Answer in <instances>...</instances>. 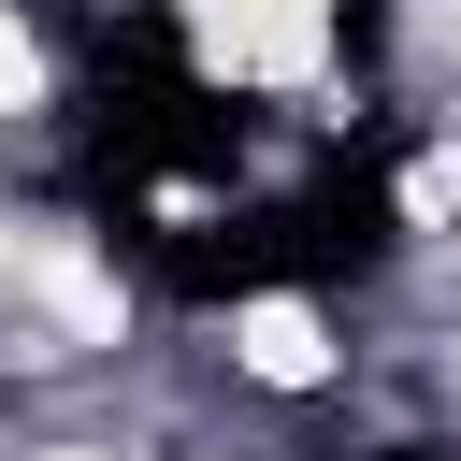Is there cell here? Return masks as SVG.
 Listing matches in <instances>:
<instances>
[{
  "label": "cell",
  "mask_w": 461,
  "mask_h": 461,
  "mask_svg": "<svg viewBox=\"0 0 461 461\" xmlns=\"http://www.w3.org/2000/svg\"><path fill=\"white\" fill-rule=\"evenodd\" d=\"M187 43L230 86H317L331 72V0H187Z\"/></svg>",
  "instance_id": "1"
},
{
  "label": "cell",
  "mask_w": 461,
  "mask_h": 461,
  "mask_svg": "<svg viewBox=\"0 0 461 461\" xmlns=\"http://www.w3.org/2000/svg\"><path fill=\"white\" fill-rule=\"evenodd\" d=\"M230 360H245L259 389H317V375H331V317L274 288V303H245V317H230Z\"/></svg>",
  "instance_id": "2"
},
{
  "label": "cell",
  "mask_w": 461,
  "mask_h": 461,
  "mask_svg": "<svg viewBox=\"0 0 461 461\" xmlns=\"http://www.w3.org/2000/svg\"><path fill=\"white\" fill-rule=\"evenodd\" d=\"M29 86H43V58H29V29H14V0H0V115H29Z\"/></svg>",
  "instance_id": "3"
},
{
  "label": "cell",
  "mask_w": 461,
  "mask_h": 461,
  "mask_svg": "<svg viewBox=\"0 0 461 461\" xmlns=\"http://www.w3.org/2000/svg\"><path fill=\"white\" fill-rule=\"evenodd\" d=\"M29 461H115V447H29Z\"/></svg>",
  "instance_id": "4"
}]
</instances>
